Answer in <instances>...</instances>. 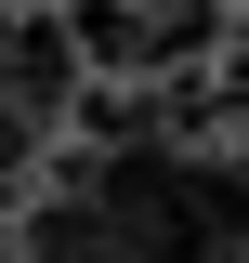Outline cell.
<instances>
[{"label": "cell", "mask_w": 249, "mask_h": 263, "mask_svg": "<svg viewBox=\"0 0 249 263\" xmlns=\"http://www.w3.org/2000/svg\"><path fill=\"white\" fill-rule=\"evenodd\" d=\"M13 13H53V0H13Z\"/></svg>", "instance_id": "3957f363"}, {"label": "cell", "mask_w": 249, "mask_h": 263, "mask_svg": "<svg viewBox=\"0 0 249 263\" xmlns=\"http://www.w3.org/2000/svg\"><path fill=\"white\" fill-rule=\"evenodd\" d=\"M249 237V158H197L171 132L79 145L66 197L13 211V250H236Z\"/></svg>", "instance_id": "6da1fadb"}, {"label": "cell", "mask_w": 249, "mask_h": 263, "mask_svg": "<svg viewBox=\"0 0 249 263\" xmlns=\"http://www.w3.org/2000/svg\"><path fill=\"white\" fill-rule=\"evenodd\" d=\"M66 40L92 79H184L223 40V0H66Z\"/></svg>", "instance_id": "7a4b0ae2"}]
</instances>
